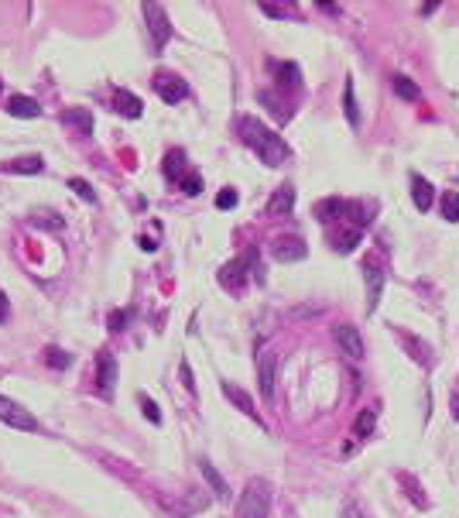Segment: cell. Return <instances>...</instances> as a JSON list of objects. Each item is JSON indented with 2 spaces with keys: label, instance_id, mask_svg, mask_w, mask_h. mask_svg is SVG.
Returning <instances> with one entry per match:
<instances>
[{
  "label": "cell",
  "instance_id": "cell-1",
  "mask_svg": "<svg viewBox=\"0 0 459 518\" xmlns=\"http://www.w3.org/2000/svg\"><path fill=\"white\" fill-rule=\"evenodd\" d=\"M240 137H244V144L257 152V158L264 161V165H271V168H278L288 161V144H284V137L275 134L271 128H264L257 117H240Z\"/></svg>",
  "mask_w": 459,
  "mask_h": 518
},
{
  "label": "cell",
  "instance_id": "cell-2",
  "mask_svg": "<svg viewBox=\"0 0 459 518\" xmlns=\"http://www.w3.org/2000/svg\"><path fill=\"white\" fill-rule=\"evenodd\" d=\"M271 512V488H268V481H251L247 484V491L240 498V505H237V515L240 518H268Z\"/></svg>",
  "mask_w": 459,
  "mask_h": 518
},
{
  "label": "cell",
  "instance_id": "cell-3",
  "mask_svg": "<svg viewBox=\"0 0 459 518\" xmlns=\"http://www.w3.org/2000/svg\"><path fill=\"white\" fill-rule=\"evenodd\" d=\"M257 264V247H247L240 258H233L230 264L220 268V285L230 288V292H240V288L247 285V278H251V268Z\"/></svg>",
  "mask_w": 459,
  "mask_h": 518
},
{
  "label": "cell",
  "instance_id": "cell-4",
  "mask_svg": "<svg viewBox=\"0 0 459 518\" xmlns=\"http://www.w3.org/2000/svg\"><path fill=\"white\" fill-rule=\"evenodd\" d=\"M144 21H148V31H151V45L154 52H161L172 38V21H168V11L161 4H144Z\"/></svg>",
  "mask_w": 459,
  "mask_h": 518
},
{
  "label": "cell",
  "instance_id": "cell-5",
  "mask_svg": "<svg viewBox=\"0 0 459 518\" xmlns=\"http://www.w3.org/2000/svg\"><path fill=\"white\" fill-rule=\"evenodd\" d=\"M0 422H7L11 429H25V433H38L42 429L38 419L27 412L25 405H18L14 398H7V395H0Z\"/></svg>",
  "mask_w": 459,
  "mask_h": 518
},
{
  "label": "cell",
  "instance_id": "cell-6",
  "mask_svg": "<svg viewBox=\"0 0 459 518\" xmlns=\"http://www.w3.org/2000/svg\"><path fill=\"white\" fill-rule=\"evenodd\" d=\"M275 374H278V354L275 350H264L257 357V385H260L264 402H275V381H278Z\"/></svg>",
  "mask_w": 459,
  "mask_h": 518
},
{
  "label": "cell",
  "instance_id": "cell-7",
  "mask_svg": "<svg viewBox=\"0 0 459 518\" xmlns=\"http://www.w3.org/2000/svg\"><path fill=\"white\" fill-rule=\"evenodd\" d=\"M332 340L339 343V354H346L350 361H360V357H363V337H360L357 326H350V323L332 326Z\"/></svg>",
  "mask_w": 459,
  "mask_h": 518
},
{
  "label": "cell",
  "instance_id": "cell-8",
  "mask_svg": "<svg viewBox=\"0 0 459 518\" xmlns=\"http://www.w3.org/2000/svg\"><path fill=\"white\" fill-rule=\"evenodd\" d=\"M363 282H367V316H370V312H377V306H381V292H384V282H387V271H384L377 261H370L363 268Z\"/></svg>",
  "mask_w": 459,
  "mask_h": 518
},
{
  "label": "cell",
  "instance_id": "cell-9",
  "mask_svg": "<svg viewBox=\"0 0 459 518\" xmlns=\"http://www.w3.org/2000/svg\"><path fill=\"white\" fill-rule=\"evenodd\" d=\"M154 90H158V97L165 100V104H182L185 97H189V86H185V79L172 76V73H158L154 76Z\"/></svg>",
  "mask_w": 459,
  "mask_h": 518
},
{
  "label": "cell",
  "instance_id": "cell-10",
  "mask_svg": "<svg viewBox=\"0 0 459 518\" xmlns=\"http://www.w3.org/2000/svg\"><path fill=\"white\" fill-rule=\"evenodd\" d=\"M113 385H117V361L110 350H100L96 354V388H100L103 398L113 395Z\"/></svg>",
  "mask_w": 459,
  "mask_h": 518
},
{
  "label": "cell",
  "instance_id": "cell-11",
  "mask_svg": "<svg viewBox=\"0 0 459 518\" xmlns=\"http://www.w3.org/2000/svg\"><path fill=\"white\" fill-rule=\"evenodd\" d=\"M275 261H281V264H291V261H302L308 254L306 240L302 237H281V240H275Z\"/></svg>",
  "mask_w": 459,
  "mask_h": 518
},
{
  "label": "cell",
  "instance_id": "cell-12",
  "mask_svg": "<svg viewBox=\"0 0 459 518\" xmlns=\"http://www.w3.org/2000/svg\"><path fill=\"white\" fill-rule=\"evenodd\" d=\"M58 121L65 124V128H73L76 134H93V113L86 110V106H65L62 113H58Z\"/></svg>",
  "mask_w": 459,
  "mask_h": 518
},
{
  "label": "cell",
  "instance_id": "cell-13",
  "mask_svg": "<svg viewBox=\"0 0 459 518\" xmlns=\"http://www.w3.org/2000/svg\"><path fill=\"white\" fill-rule=\"evenodd\" d=\"M295 209V185H278L275 189V196H271V203H268V216H288Z\"/></svg>",
  "mask_w": 459,
  "mask_h": 518
},
{
  "label": "cell",
  "instance_id": "cell-14",
  "mask_svg": "<svg viewBox=\"0 0 459 518\" xmlns=\"http://www.w3.org/2000/svg\"><path fill=\"white\" fill-rule=\"evenodd\" d=\"M113 110L117 113H124L130 121H137L141 113H144V104H141V97H134L130 90H117V97H113Z\"/></svg>",
  "mask_w": 459,
  "mask_h": 518
},
{
  "label": "cell",
  "instance_id": "cell-15",
  "mask_svg": "<svg viewBox=\"0 0 459 518\" xmlns=\"http://www.w3.org/2000/svg\"><path fill=\"white\" fill-rule=\"evenodd\" d=\"M7 113H11V117H21V121H31V117H42V104L18 93V97L7 100Z\"/></svg>",
  "mask_w": 459,
  "mask_h": 518
},
{
  "label": "cell",
  "instance_id": "cell-16",
  "mask_svg": "<svg viewBox=\"0 0 459 518\" xmlns=\"http://www.w3.org/2000/svg\"><path fill=\"white\" fill-rule=\"evenodd\" d=\"M411 203L422 209H432V203H435V192H432V182L429 179H422V175H411Z\"/></svg>",
  "mask_w": 459,
  "mask_h": 518
},
{
  "label": "cell",
  "instance_id": "cell-17",
  "mask_svg": "<svg viewBox=\"0 0 459 518\" xmlns=\"http://www.w3.org/2000/svg\"><path fill=\"white\" fill-rule=\"evenodd\" d=\"M4 172H14V175H42L45 172V161H42V155H25V158L7 161Z\"/></svg>",
  "mask_w": 459,
  "mask_h": 518
},
{
  "label": "cell",
  "instance_id": "cell-18",
  "mask_svg": "<svg viewBox=\"0 0 459 518\" xmlns=\"http://www.w3.org/2000/svg\"><path fill=\"white\" fill-rule=\"evenodd\" d=\"M223 395H227L230 402L240 409L244 415H251V419H257V409H254V398L247 395L244 388H237V385H230V381H223Z\"/></svg>",
  "mask_w": 459,
  "mask_h": 518
},
{
  "label": "cell",
  "instance_id": "cell-19",
  "mask_svg": "<svg viewBox=\"0 0 459 518\" xmlns=\"http://www.w3.org/2000/svg\"><path fill=\"white\" fill-rule=\"evenodd\" d=\"M391 90H394V97H401V100H408V104H415V100H422V90H418V82L411 76H398L391 79Z\"/></svg>",
  "mask_w": 459,
  "mask_h": 518
},
{
  "label": "cell",
  "instance_id": "cell-20",
  "mask_svg": "<svg viewBox=\"0 0 459 518\" xmlns=\"http://www.w3.org/2000/svg\"><path fill=\"white\" fill-rule=\"evenodd\" d=\"M199 470H203V477H206V484H209V491L216 494V498H227L230 488H227V481H223V474L209 464V460H199Z\"/></svg>",
  "mask_w": 459,
  "mask_h": 518
},
{
  "label": "cell",
  "instance_id": "cell-21",
  "mask_svg": "<svg viewBox=\"0 0 459 518\" xmlns=\"http://www.w3.org/2000/svg\"><path fill=\"white\" fill-rule=\"evenodd\" d=\"M31 223L42 227V230H62L65 227V216H58L55 209H34L31 213Z\"/></svg>",
  "mask_w": 459,
  "mask_h": 518
},
{
  "label": "cell",
  "instance_id": "cell-22",
  "mask_svg": "<svg viewBox=\"0 0 459 518\" xmlns=\"http://www.w3.org/2000/svg\"><path fill=\"white\" fill-rule=\"evenodd\" d=\"M343 110H346V121L360 128V106H357V97H353V79H346L343 86Z\"/></svg>",
  "mask_w": 459,
  "mask_h": 518
},
{
  "label": "cell",
  "instance_id": "cell-23",
  "mask_svg": "<svg viewBox=\"0 0 459 518\" xmlns=\"http://www.w3.org/2000/svg\"><path fill=\"white\" fill-rule=\"evenodd\" d=\"M374 422H377V412H374V409H363V412L357 415V422H353V436L367 440V436L374 433Z\"/></svg>",
  "mask_w": 459,
  "mask_h": 518
},
{
  "label": "cell",
  "instance_id": "cell-24",
  "mask_svg": "<svg viewBox=\"0 0 459 518\" xmlns=\"http://www.w3.org/2000/svg\"><path fill=\"white\" fill-rule=\"evenodd\" d=\"M271 69H275V76H278L281 82H288V86H298V82H302V73H298L295 62H275Z\"/></svg>",
  "mask_w": 459,
  "mask_h": 518
},
{
  "label": "cell",
  "instance_id": "cell-25",
  "mask_svg": "<svg viewBox=\"0 0 459 518\" xmlns=\"http://www.w3.org/2000/svg\"><path fill=\"white\" fill-rule=\"evenodd\" d=\"M165 175L168 179H182L185 175V152H168V158H165Z\"/></svg>",
  "mask_w": 459,
  "mask_h": 518
},
{
  "label": "cell",
  "instance_id": "cell-26",
  "mask_svg": "<svg viewBox=\"0 0 459 518\" xmlns=\"http://www.w3.org/2000/svg\"><path fill=\"white\" fill-rule=\"evenodd\" d=\"M45 364L55 367V371H65V367H73V354L62 350V347H49V350H45Z\"/></svg>",
  "mask_w": 459,
  "mask_h": 518
},
{
  "label": "cell",
  "instance_id": "cell-27",
  "mask_svg": "<svg viewBox=\"0 0 459 518\" xmlns=\"http://www.w3.org/2000/svg\"><path fill=\"white\" fill-rule=\"evenodd\" d=\"M339 213H346V203L336 199V196H332V199H322V203L315 206V216H319V220H332V216H339Z\"/></svg>",
  "mask_w": 459,
  "mask_h": 518
},
{
  "label": "cell",
  "instance_id": "cell-28",
  "mask_svg": "<svg viewBox=\"0 0 459 518\" xmlns=\"http://www.w3.org/2000/svg\"><path fill=\"white\" fill-rule=\"evenodd\" d=\"M179 189L185 196H199V192H203V175H199V172H185L179 179Z\"/></svg>",
  "mask_w": 459,
  "mask_h": 518
},
{
  "label": "cell",
  "instance_id": "cell-29",
  "mask_svg": "<svg viewBox=\"0 0 459 518\" xmlns=\"http://www.w3.org/2000/svg\"><path fill=\"white\" fill-rule=\"evenodd\" d=\"M442 216H446L449 223L459 220V192H446V196H442Z\"/></svg>",
  "mask_w": 459,
  "mask_h": 518
},
{
  "label": "cell",
  "instance_id": "cell-30",
  "mask_svg": "<svg viewBox=\"0 0 459 518\" xmlns=\"http://www.w3.org/2000/svg\"><path fill=\"white\" fill-rule=\"evenodd\" d=\"M69 189L76 192L82 203H96V192H93V185H89L86 179H69Z\"/></svg>",
  "mask_w": 459,
  "mask_h": 518
},
{
  "label": "cell",
  "instance_id": "cell-31",
  "mask_svg": "<svg viewBox=\"0 0 459 518\" xmlns=\"http://www.w3.org/2000/svg\"><path fill=\"white\" fill-rule=\"evenodd\" d=\"M357 244H360V230L353 227V230L346 233V237H339V240H336L332 247H336L339 254H353V251H357Z\"/></svg>",
  "mask_w": 459,
  "mask_h": 518
},
{
  "label": "cell",
  "instance_id": "cell-32",
  "mask_svg": "<svg viewBox=\"0 0 459 518\" xmlns=\"http://www.w3.org/2000/svg\"><path fill=\"white\" fill-rule=\"evenodd\" d=\"M130 316H134V312H130V309H117V312H110V330H113V333H120V330H127Z\"/></svg>",
  "mask_w": 459,
  "mask_h": 518
},
{
  "label": "cell",
  "instance_id": "cell-33",
  "mask_svg": "<svg viewBox=\"0 0 459 518\" xmlns=\"http://www.w3.org/2000/svg\"><path fill=\"white\" fill-rule=\"evenodd\" d=\"M237 203H240V196H237V189H223V192L216 196V206H220V209H233V206H237Z\"/></svg>",
  "mask_w": 459,
  "mask_h": 518
},
{
  "label": "cell",
  "instance_id": "cell-34",
  "mask_svg": "<svg viewBox=\"0 0 459 518\" xmlns=\"http://www.w3.org/2000/svg\"><path fill=\"white\" fill-rule=\"evenodd\" d=\"M141 409H144V415L151 419L154 426H161V412H158V405H154L151 398H144V395H141Z\"/></svg>",
  "mask_w": 459,
  "mask_h": 518
},
{
  "label": "cell",
  "instance_id": "cell-35",
  "mask_svg": "<svg viewBox=\"0 0 459 518\" xmlns=\"http://www.w3.org/2000/svg\"><path fill=\"white\" fill-rule=\"evenodd\" d=\"M260 11H264L268 18H275V21H284V18H288V7H278V4H260Z\"/></svg>",
  "mask_w": 459,
  "mask_h": 518
},
{
  "label": "cell",
  "instance_id": "cell-36",
  "mask_svg": "<svg viewBox=\"0 0 459 518\" xmlns=\"http://www.w3.org/2000/svg\"><path fill=\"white\" fill-rule=\"evenodd\" d=\"M182 385H185L189 391H196V381H192V371H189V364H185V361H182Z\"/></svg>",
  "mask_w": 459,
  "mask_h": 518
},
{
  "label": "cell",
  "instance_id": "cell-37",
  "mask_svg": "<svg viewBox=\"0 0 459 518\" xmlns=\"http://www.w3.org/2000/svg\"><path fill=\"white\" fill-rule=\"evenodd\" d=\"M7 316H11V299L0 292V323H7Z\"/></svg>",
  "mask_w": 459,
  "mask_h": 518
},
{
  "label": "cell",
  "instance_id": "cell-38",
  "mask_svg": "<svg viewBox=\"0 0 459 518\" xmlns=\"http://www.w3.org/2000/svg\"><path fill=\"white\" fill-rule=\"evenodd\" d=\"M343 518H363V515H360V508H357V505H346V512H343Z\"/></svg>",
  "mask_w": 459,
  "mask_h": 518
}]
</instances>
